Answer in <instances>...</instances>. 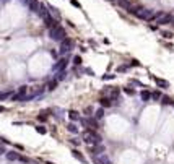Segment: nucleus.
<instances>
[{"instance_id":"9","label":"nucleus","mask_w":174,"mask_h":164,"mask_svg":"<svg viewBox=\"0 0 174 164\" xmlns=\"http://www.w3.org/2000/svg\"><path fill=\"white\" fill-rule=\"evenodd\" d=\"M91 153H93V156H96V154L99 156V154H103V153H104V146H103L101 143H98V145H93V146H91Z\"/></svg>"},{"instance_id":"15","label":"nucleus","mask_w":174,"mask_h":164,"mask_svg":"<svg viewBox=\"0 0 174 164\" xmlns=\"http://www.w3.org/2000/svg\"><path fill=\"white\" fill-rule=\"evenodd\" d=\"M18 156H20V153H16V151L7 153V159H8V161H18Z\"/></svg>"},{"instance_id":"11","label":"nucleus","mask_w":174,"mask_h":164,"mask_svg":"<svg viewBox=\"0 0 174 164\" xmlns=\"http://www.w3.org/2000/svg\"><path fill=\"white\" fill-rule=\"evenodd\" d=\"M112 101H114V99H111L109 96H104V98H101V99H99V104L103 106V107H111V106L114 104Z\"/></svg>"},{"instance_id":"24","label":"nucleus","mask_w":174,"mask_h":164,"mask_svg":"<svg viewBox=\"0 0 174 164\" xmlns=\"http://www.w3.org/2000/svg\"><path fill=\"white\" fill-rule=\"evenodd\" d=\"M161 98H163V96H161L159 91H153V93H151V99H153V101H159Z\"/></svg>"},{"instance_id":"36","label":"nucleus","mask_w":174,"mask_h":164,"mask_svg":"<svg viewBox=\"0 0 174 164\" xmlns=\"http://www.w3.org/2000/svg\"><path fill=\"white\" fill-rule=\"evenodd\" d=\"M15 148H16V149H20V151H23V149H25V146H23V145H18V143H16V145H15Z\"/></svg>"},{"instance_id":"23","label":"nucleus","mask_w":174,"mask_h":164,"mask_svg":"<svg viewBox=\"0 0 174 164\" xmlns=\"http://www.w3.org/2000/svg\"><path fill=\"white\" fill-rule=\"evenodd\" d=\"M95 117H96L98 120L103 119V117H104V109H103V107H101V109H98V110L95 112Z\"/></svg>"},{"instance_id":"41","label":"nucleus","mask_w":174,"mask_h":164,"mask_svg":"<svg viewBox=\"0 0 174 164\" xmlns=\"http://www.w3.org/2000/svg\"><path fill=\"white\" fill-rule=\"evenodd\" d=\"M0 112H5V107H3V106H0Z\"/></svg>"},{"instance_id":"21","label":"nucleus","mask_w":174,"mask_h":164,"mask_svg":"<svg viewBox=\"0 0 174 164\" xmlns=\"http://www.w3.org/2000/svg\"><path fill=\"white\" fill-rule=\"evenodd\" d=\"M65 76H67V72H65V70H62V72H57V76H55V80H57V81H62V80H65Z\"/></svg>"},{"instance_id":"17","label":"nucleus","mask_w":174,"mask_h":164,"mask_svg":"<svg viewBox=\"0 0 174 164\" xmlns=\"http://www.w3.org/2000/svg\"><path fill=\"white\" fill-rule=\"evenodd\" d=\"M69 119L72 120V122H75V120H80V114L77 112V110H69Z\"/></svg>"},{"instance_id":"25","label":"nucleus","mask_w":174,"mask_h":164,"mask_svg":"<svg viewBox=\"0 0 174 164\" xmlns=\"http://www.w3.org/2000/svg\"><path fill=\"white\" fill-rule=\"evenodd\" d=\"M161 99H163L161 102H163L164 106H168V104H174V102H173V99H171V98H168V96H163Z\"/></svg>"},{"instance_id":"7","label":"nucleus","mask_w":174,"mask_h":164,"mask_svg":"<svg viewBox=\"0 0 174 164\" xmlns=\"http://www.w3.org/2000/svg\"><path fill=\"white\" fill-rule=\"evenodd\" d=\"M44 20V26L47 28V29H50V28H54V26H57L59 23H57V20L55 18H52V16H46V18H42Z\"/></svg>"},{"instance_id":"39","label":"nucleus","mask_w":174,"mask_h":164,"mask_svg":"<svg viewBox=\"0 0 174 164\" xmlns=\"http://www.w3.org/2000/svg\"><path fill=\"white\" fill-rule=\"evenodd\" d=\"M132 83H134V85H138V86H142V83H140L138 80H132Z\"/></svg>"},{"instance_id":"40","label":"nucleus","mask_w":174,"mask_h":164,"mask_svg":"<svg viewBox=\"0 0 174 164\" xmlns=\"http://www.w3.org/2000/svg\"><path fill=\"white\" fill-rule=\"evenodd\" d=\"M5 153V148H2V146H0V154H3Z\"/></svg>"},{"instance_id":"32","label":"nucleus","mask_w":174,"mask_h":164,"mask_svg":"<svg viewBox=\"0 0 174 164\" xmlns=\"http://www.w3.org/2000/svg\"><path fill=\"white\" fill-rule=\"evenodd\" d=\"M130 65H120L119 68H117V72H127V68H129Z\"/></svg>"},{"instance_id":"14","label":"nucleus","mask_w":174,"mask_h":164,"mask_svg":"<svg viewBox=\"0 0 174 164\" xmlns=\"http://www.w3.org/2000/svg\"><path fill=\"white\" fill-rule=\"evenodd\" d=\"M95 163H98V164H112L109 161V158H107V156H104V154H103L101 158H95Z\"/></svg>"},{"instance_id":"33","label":"nucleus","mask_w":174,"mask_h":164,"mask_svg":"<svg viewBox=\"0 0 174 164\" xmlns=\"http://www.w3.org/2000/svg\"><path fill=\"white\" fill-rule=\"evenodd\" d=\"M130 67H140V62H138V60H130Z\"/></svg>"},{"instance_id":"29","label":"nucleus","mask_w":174,"mask_h":164,"mask_svg":"<svg viewBox=\"0 0 174 164\" xmlns=\"http://www.w3.org/2000/svg\"><path fill=\"white\" fill-rule=\"evenodd\" d=\"M18 161H21V163H25V164H28V163H30V159L26 158V156H21V154L18 156Z\"/></svg>"},{"instance_id":"42","label":"nucleus","mask_w":174,"mask_h":164,"mask_svg":"<svg viewBox=\"0 0 174 164\" xmlns=\"http://www.w3.org/2000/svg\"><path fill=\"white\" fill-rule=\"evenodd\" d=\"M46 164H54V163H46Z\"/></svg>"},{"instance_id":"2","label":"nucleus","mask_w":174,"mask_h":164,"mask_svg":"<svg viewBox=\"0 0 174 164\" xmlns=\"http://www.w3.org/2000/svg\"><path fill=\"white\" fill-rule=\"evenodd\" d=\"M49 36H50V39L52 41L60 42V41H64L65 37H67V33H65V29L60 25H57V26H54V28H50L49 29Z\"/></svg>"},{"instance_id":"27","label":"nucleus","mask_w":174,"mask_h":164,"mask_svg":"<svg viewBox=\"0 0 174 164\" xmlns=\"http://www.w3.org/2000/svg\"><path fill=\"white\" fill-rule=\"evenodd\" d=\"M73 64L75 65H81V57H80V55H75L73 57Z\"/></svg>"},{"instance_id":"28","label":"nucleus","mask_w":174,"mask_h":164,"mask_svg":"<svg viewBox=\"0 0 174 164\" xmlns=\"http://www.w3.org/2000/svg\"><path fill=\"white\" fill-rule=\"evenodd\" d=\"M161 34H163V37H166V39H171V37H173V33H169V31H163Z\"/></svg>"},{"instance_id":"38","label":"nucleus","mask_w":174,"mask_h":164,"mask_svg":"<svg viewBox=\"0 0 174 164\" xmlns=\"http://www.w3.org/2000/svg\"><path fill=\"white\" fill-rule=\"evenodd\" d=\"M0 140H2V143H7V145H10V140L3 138V137H0Z\"/></svg>"},{"instance_id":"20","label":"nucleus","mask_w":174,"mask_h":164,"mask_svg":"<svg viewBox=\"0 0 174 164\" xmlns=\"http://www.w3.org/2000/svg\"><path fill=\"white\" fill-rule=\"evenodd\" d=\"M57 85H59V81H57V80H52V81H49V85H47V90L54 91L55 88H57Z\"/></svg>"},{"instance_id":"22","label":"nucleus","mask_w":174,"mask_h":164,"mask_svg":"<svg viewBox=\"0 0 174 164\" xmlns=\"http://www.w3.org/2000/svg\"><path fill=\"white\" fill-rule=\"evenodd\" d=\"M36 132H38L39 135H46L47 133V129H46L44 125H38V127H36Z\"/></svg>"},{"instance_id":"26","label":"nucleus","mask_w":174,"mask_h":164,"mask_svg":"<svg viewBox=\"0 0 174 164\" xmlns=\"http://www.w3.org/2000/svg\"><path fill=\"white\" fill-rule=\"evenodd\" d=\"M26 91H28V86H20V90H18V94L20 96H26Z\"/></svg>"},{"instance_id":"37","label":"nucleus","mask_w":174,"mask_h":164,"mask_svg":"<svg viewBox=\"0 0 174 164\" xmlns=\"http://www.w3.org/2000/svg\"><path fill=\"white\" fill-rule=\"evenodd\" d=\"M85 112H86V115H91V112H93V109H91V107H86V109H85Z\"/></svg>"},{"instance_id":"1","label":"nucleus","mask_w":174,"mask_h":164,"mask_svg":"<svg viewBox=\"0 0 174 164\" xmlns=\"http://www.w3.org/2000/svg\"><path fill=\"white\" fill-rule=\"evenodd\" d=\"M127 11L134 13L137 18L145 20V21H151V16H153V10H150V8H135V7H130Z\"/></svg>"},{"instance_id":"31","label":"nucleus","mask_w":174,"mask_h":164,"mask_svg":"<svg viewBox=\"0 0 174 164\" xmlns=\"http://www.w3.org/2000/svg\"><path fill=\"white\" fill-rule=\"evenodd\" d=\"M70 3H72L73 7H77V8H81V5H80V2H78V0H70Z\"/></svg>"},{"instance_id":"3","label":"nucleus","mask_w":174,"mask_h":164,"mask_svg":"<svg viewBox=\"0 0 174 164\" xmlns=\"http://www.w3.org/2000/svg\"><path fill=\"white\" fill-rule=\"evenodd\" d=\"M83 140H85V143H88V145H98V143H101V141H103L101 135L96 133L93 129H91V130H86V132H85Z\"/></svg>"},{"instance_id":"5","label":"nucleus","mask_w":174,"mask_h":164,"mask_svg":"<svg viewBox=\"0 0 174 164\" xmlns=\"http://www.w3.org/2000/svg\"><path fill=\"white\" fill-rule=\"evenodd\" d=\"M69 57H62V59H59V62L54 65V70H57V72H62V70L67 68V65H69Z\"/></svg>"},{"instance_id":"34","label":"nucleus","mask_w":174,"mask_h":164,"mask_svg":"<svg viewBox=\"0 0 174 164\" xmlns=\"http://www.w3.org/2000/svg\"><path fill=\"white\" fill-rule=\"evenodd\" d=\"M70 143H73L75 146H78V145H80V140H77V138H72V140H70Z\"/></svg>"},{"instance_id":"4","label":"nucleus","mask_w":174,"mask_h":164,"mask_svg":"<svg viewBox=\"0 0 174 164\" xmlns=\"http://www.w3.org/2000/svg\"><path fill=\"white\" fill-rule=\"evenodd\" d=\"M73 49V39H70V37H65L64 41H60V54H69L70 50Z\"/></svg>"},{"instance_id":"18","label":"nucleus","mask_w":174,"mask_h":164,"mask_svg":"<svg viewBox=\"0 0 174 164\" xmlns=\"http://www.w3.org/2000/svg\"><path fill=\"white\" fill-rule=\"evenodd\" d=\"M67 130H69L70 133H78V127H77L75 124H72V122L67 125Z\"/></svg>"},{"instance_id":"19","label":"nucleus","mask_w":174,"mask_h":164,"mask_svg":"<svg viewBox=\"0 0 174 164\" xmlns=\"http://www.w3.org/2000/svg\"><path fill=\"white\" fill-rule=\"evenodd\" d=\"M38 120H39V122H42V124H44V122H47V112H46V110L39 112V115H38Z\"/></svg>"},{"instance_id":"30","label":"nucleus","mask_w":174,"mask_h":164,"mask_svg":"<svg viewBox=\"0 0 174 164\" xmlns=\"http://www.w3.org/2000/svg\"><path fill=\"white\" fill-rule=\"evenodd\" d=\"M124 91L127 93V94H130V96L135 94V90H134V88H124Z\"/></svg>"},{"instance_id":"10","label":"nucleus","mask_w":174,"mask_h":164,"mask_svg":"<svg viewBox=\"0 0 174 164\" xmlns=\"http://www.w3.org/2000/svg\"><path fill=\"white\" fill-rule=\"evenodd\" d=\"M72 156H73L75 159H78L80 163H83V164H86V158H85L83 154L80 153L78 149H72Z\"/></svg>"},{"instance_id":"35","label":"nucleus","mask_w":174,"mask_h":164,"mask_svg":"<svg viewBox=\"0 0 174 164\" xmlns=\"http://www.w3.org/2000/svg\"><path fill=\"white\" fill-rule=\"evenodd\" d=\"M112 78H114V75H109V73L103 76V80H112Z\"/></svg>"},{"instance_id":"6","label":"nucleus","mask_w":174,"mask_h":164,"mask_svg":"<svg viewBox=\"0 0 174 164\" xmlns=\"http://www.w3.org/2000/svg\"><path fill=\"white\" fill-rule=\"evenodd\" d=\"M174 21V18H173V15H169V13H164L163 16H161V18H159L158 21H156V23H158V25H169V23H173Z\"/></svg>"},{"instance_id":"13","label":"nucleus","mask_w":174,"mask_h":164,"mask_svg":"<svg viewBox=\"0 0 174 164\" xmlns=\"http://www.w3.org/2000/svg\"><path fill=\"white\" fill-rule=\"evenodd\" d=\"M140 98H142L143 102H150V101H151V93H150L148 90H143L140 93Z\"/></svg>"},{"instance_id":"8","label":"nucleus","mask_w":174,"mask_h":164,"mask_svg":"<svg viewBox=\"0 0 174 164\" xmlns=\"http://www.w3.org/2000/svg\"><path fill=\"white\" fill-rule=\"evenodd\" d=\"M28 5H30V11H34V13H39L41 3L39 0H28Z\"/></svg>"},{"instance_id":"16","label":"nucleus","mask_w":174,"mask_h":164,"mask_svg":"<svg viewBox=\"0 0 174 164\" xmlns=\"http://www.w3.org/2000/svg\"><path fill=\"white\" fill-rule=\"evenodd\" d=\"M116 2H117V5L122 7V8H125V10H129L130 7H132V5H130V2H129V0H116Z\"/></svg>"},{"instance_id":"12","label":"nucleus","mask_w":174,"mask_h":164,"mask_svg":"<svg viewBox=\"0 0 174 164\" xmlns=\"http://www.w3.org/2000/svg\"><path fill=\"white\" fill-rule=\"evenodd\" d=\"M155 83H156L159 88H163V90L169 88V81H166V80H163V78H156V76H155Z\"/></svg>"}]
</instances>
